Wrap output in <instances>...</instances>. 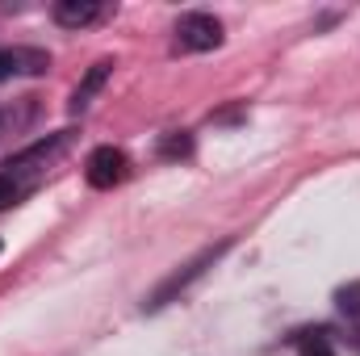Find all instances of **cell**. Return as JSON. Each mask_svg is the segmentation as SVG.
<instances>
[{
    "mask_svg": "<svg viewBox=\"0 0 360 356\" xmlns=\"http://www.w3.org/2000/svg\"><path fill=\"white\" fill-rule=\"evenodd\" d=\"M222 42V21L210 13H184L176 21V51H214Z\"/></svg>",
    "mask_w": 360,
    "mask_h": 356,
    "instance_id": "cell-1",
    "label": "cell"
},
{
    "mask_svg": "<svg viewBox=\"0 0 360 356\" xmlns=\"http://www.w3.org/2000/svg\"><path fill=\"white\" fill-rule=\"evenodd\" d=\"M84 177H89L92 189H113V184H122L130 177V160L117 147H96L89 155V164H84Z\"/></svg>",
    "mask_w": 360,
    "mask_h": 356,
    "instance_id": "cell-2",
    "label": "cell"
},
{
    "mask_svg": "<svg viewBox=\"0 0 360 356\" xmlns=\"http://www.w3.org/2000/svg\"><path fill=\"white\" fill-rule=\"evenodd\" d=\"M46 68H51L46 51H30V46H0V80H8V76H38V72H46Z\"/></svg>",
    "mask_w": 360,
    "mask_h": 356,
    "instance_id": "cell-3",
    "label": "cell"
},
{
    "mask_svg": "<svg viewBox=\"0 0 360 356\" xmlns=\"http://www.w3.org/2000/svg\"><path fill=\"white\" fill-rule=\"evenodd\" d=\"M101 13H105V4H96V0H59V4H55V21L68 25V30L92 25Z\"/></svg>",
    "mask_w": 360,
    "mask_h": 356,
    "instance_id": "cell-4",
    "label": "cell"
},
{
    "mask_svg": "<svg viewBox=\"0 0 360 356\" xmlns=\"http://www.w3.org/2000/svg\"><path fill=\"white\" fill-rule=\"evenodd\" d=\"M222 252H226V243H218L214 252H205V256H197L193 265H184V272H176V276H172V281H168V285H164V289H160V293L151 298V306H164V302H168V298H172L176 289H184V285H188L193 276H201V272H205V265H214V260H218Z\"/></svg>",
    "mask_w": 360,
    "mask_h": 356,
    "instance_id": "cell-5",
    "label": "cell"
},
{
    "mask_svg": "<svg viewBox=\"0 0 360 356\" xmlns=\"http://www.w3.org/2000/svg\"><path fill=\"white\" fill-rule=\"evenodd\" d=\"M109 72H113V63H109V59H101V63H92V72L84 76V84L76 89V96H72V109H76V113H80V109H84V105L92 101V92H96L101 84H105V80H109Z\"/></svg>",
    "mask_w": 360,
    "mask_h": 356,
    "instance_id": "cell-6",
    "label": "cell"
},
{
    "mask_svg": "<svg viewBox=\"0 0 360 356\" xmlns=\"http://www.w3.org/2000/svg\"><path fill=\"white\" fill-rule=\"evenodd\" d=\"M293 348H297V356H335L331 331H302V336L293 340Z\"/></svg>",
    "mask_w": 360,
    "mask_h": 356,
    "instance_id": "cell-7",
    "label": "cell"
},
{
    "mask_svg": "<svg viewBox=\"0 0 360 356\" xmlns=\"http://www.w3.org/2000/svg\"><path fill=\"white\" fill-rule=\"evenodd\" d=\"M25 193H30V189H21V184H17L13 177H4V172H0V210H8V205H17V201H21Z\"/></svg>",
    "mask_w": 360,
    "mask_h": 356,
    "instance_id": "cell-8",
    "label": "cell"
},
{
    "mask_svg": "<svg viewBox=\"0 0 360 356\" xmlns=\"http://www.w3.org/2000/svg\"><path fill=\"white\" fill-rule=\"evenodd\" d=\"M348 348H356V352H360V323L348 327Z\"/></svg>",
    "mask_w": 360,
    "mask_h": 356,
    "instance_id": "cell-9",
    "label": "cell"
}]
</instances>
